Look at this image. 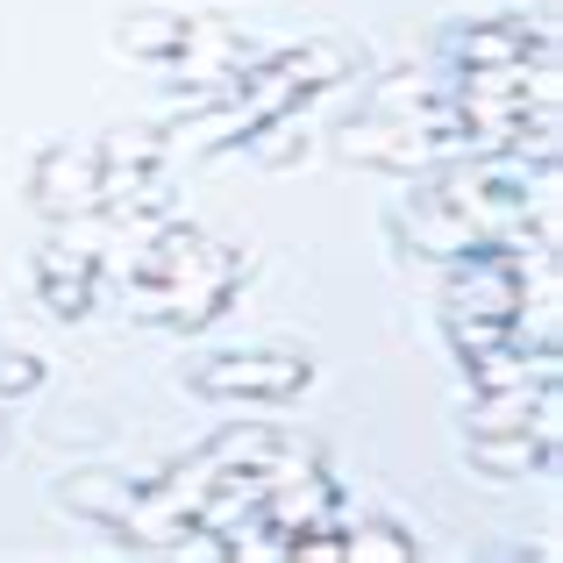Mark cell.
<instances>
[{
  "label": "cell",
  "instance_id": "obj_1",
  "mask_svg": "<svg viewBox=\"0 0 563 563\" xmlns=\"http://www.w3.org/2000/svg\"><path fill=\"white\" fill-rule=\"evenodd\" d=\"M528 300H536V292H528V257H521V250L471 243V250H456V257H442V307L514 321Z\"/></svg>",
  "mask_w": 563,
  "mask_h": 563
},
{
  "label": "cell",
  "instance_id": "obj_2",
  "mask_svg": "<svg viewBox=\"0 0 563 563\" xmlns=\"http://www.w3.org/2000/svg\"><path fill=\"white\" fill-rule=\"evenodd\" d=\"M314 378V364L300 350H235V357L192 364V393L207 399H286Z\"/></svg>",
  "mask_w": 563,
  "mask_h": 563
},
{
  "label": "cell",
  "instance_id": "obj_3",
  "mask_svg": "<svg viewBox=\"0 0 563 563\" xmlns=\"http://www.w3.org/2000/svg\"><path fill=\"white\" fill-rule=\"evenodd\" d=\"M29 200H36L51 221L93 214V207H100V157L79 151V143H57V151H43V157H36V179H29Z\"/></svg>",
  "mask_w": 563,
  "mask_h": 563
},
{
  "label": "cell",
  "instance_id": "obj_4",
  "mask_svg": "<svg viewBox=\"0 0 563 563\" xmlns=\"http://www.w3.org/2000/svg\"><path fill=\"white\" fill-rule=\"evenodd\" d=\"M536 36H550V22H528V14H493V22L450 29L442 65H514V57H528V43H536Z\"/></svg>",
  "mask_w": 563,
  "mask_h": 563
},
{
  "label": "cell",
  "instance_id": "obj_5",
  "mask_svg": "<svg viewBox=\"0 0 563 563\" xmlns=\"http://www.w3.org/2000/svg\"><path fill=\"white\" fill-rule=\"evenodd\" d=\"M399 221L413 229V250H421V257H435V264H442V257H456V250H471V243H485V235L471 229V221L456 214V207L442 200V192L428 186V179L407 192V207H399Z\"/></svg>",
  "mask_w": 563,
  "mask_h": 563
},
{
  "label": "cell",
  "instance_id": "obj_6",
  "mask_svg": "<svg viewBox=\"0 0 563 563\" xmlns=\"http://www.w3.org/2000/svg\"><path fill=\"white\" fill-rule=\"evenodd\" d=\"M471 372V393H493V385H507V393H542V385H556V343H499L485 350V357L464 364Z\"/></svg>",
  "mask_w": 563,
  "mask_h": 563
},
{
  "label": "cell",
  "instance_id": "obj_7",
  "mask_svg": "<svg viewBox=\"0 0 563 563\" xmlns=\"http://www.w3.org/2000/svg\"><path fill=\"white\" fill-rule=\"evenodd\" d=\"M36 286H43V307H51L57 321H79L86 307H93V292H100V272H93V257H79V250L43 243L36 250Z\"/></svg>",
  "mask_w": 563,
  "mask_h": 563
},
{
  "label": "cell",
  "instance_id": "obj_8",
  "mask_svg": "<svg viewBox=\"0 0 563 563\" xmlns=\"http://www.w3.org/2000/svg\"><path fill=\"white\" fill-rule=\"evenodd\" d=\"M136 493L143 485L122 478V471H108V464H86V471H71V478L57 485V499H65L79 521H93V528H122L129 507H136Z\"/></svg>",
  "mask_w": 563,
  "mask_h": 563
},
{
  "label": "cell",
  "instance_id": "obj_9",
  "mask_svg": "<svg viewBox=\"0 0 563 563\" xmlns=\"http://www.w3.org/2000/svg\"><path fill=\"white\" fill-rule=\"evenodd\" d=\"M435 93H450V65H393V71H378V79L364 86V114L407 122V114H421Z\"/></svg>",
  "mask_w": 563,
  "mask_h": 563
},
{
  "label": "cell",
  "instance_id": "obj_10",
  "mask_svg": "<svg viewBox=\"0 0 563 563\" xmlns=\"http://www.w3.org/2000/svg\"><path fill=\"white\" fill-rule=\"evenodd\" d=\"M272 65H278V79L292 86V100L307 108L314 93H329V86H343L350 71L364 65V57L350 51V43H300V51H278Z\"/></svg>",
  "mask_w": 563,
  "mask_h": 563
},
{
  "label": "cell",
  "instance_id": "obj_11",
  "mask_svg": "<svg viewBox=\"0 0 563 563\" xmlns=\"http://www.w3.org/2000/svg\"><path fill=\"white\" fill-rule=\"evenodd\" d=\"M556 442H542L536 428H507V435H471V464L485 478H528V471H550Z\"/></svg>",
  "mask_w": 563,
  "mask_h": 563
},
{
  "label": "cell",
  "instance_id": "obj_12",
  "mask_svg": "<svg viewBox=\"0 0 563 563\" xmlns=\"http://www.w3.org/2000/svg\"><path fill=\"white\" fill-rule=\"evenodd\" d=\"M278 442H286V428H272V421H229V428H214V435L200 442V456L214 464V478H221V471L272 464V456H278Z\"/></svg>",
  "mask_w": 563,
  "mask_h": 563
},
{
  "label": "cell",
  "instance_id": "obj_13",
  "mask_svg": "<svg viewBox=\"0 0 563 563\" xmlns=\"http://www.w3.org/2000/svg\"><path fill=\"white\" fill-rule=\"evenodd\" d=\"M186 22L192 14H179V8H143V14H129L114 36H122V51L143 57V65H172V57L186 51Z\"/></svg>",
  "mask_w": 563,
  "mask_h": 563
},
{
  "label": "cell",
  "instance_id": "obj_14",
  "mask_svg": "<svg viewBox=\"0 0 563 563\" xmlns=\"http://www.w3.org/2000/svg\"><path fill=\"white\" fill-rule=\"evenodd\" d=\"M550 393V385H542ZM542 393H507V385H493V393H478L464 407V435H507V428H536V407ZM550 442V435H542Z\"/></svg>",
  "mask_w": 563,
  "mask_h": 563
},
{
  "label": "cell",
  "instance_id": "obj_15",
  "mask_svg": "<svg viewBox=\"0 0 563 563\" xmlns=\"http://www.w3.org/2000/svg\"><path fill=\"white\" fill-rule=\"evenodd\" d=\"M243 151L257 157L264 172H278V165H300V157H307V122H300V108H286V114H264V122L243 136Z\"/></svg>",
  "mask_w": 563,
  "mask_h": 563
},
{
  "label": "cell",
  "instance_id": "obj_16",
  "mask_svg": "<svg viewBox=\"0 0 563 563\" xmlns=\"http://www.w3.org/2000/svg\"><path fill=\"white\" fill-rule=\"evenodd\" d=\"M235 307V286H214V278H186L179 292H172V314H165V329H179V335H200V329H214L221 314Z\"/></svg>",
  "mask_w": 563,
  "mask_h": 563
},
{
  "label": "cell",
  "instance_id": "obj_17",
  "mask_svg": "<svg viewBox=\"0 0 563 563\" xmlns=\"http://www.w3.org/2000/svg\"><path fill=\"white\" fill-rule=\"evenodd\" d=\"M93 157H100V165H122V172L165 165V129H157V122H129V129H108Z\"/></svg>",
  "mask_w": 563,
  "mask_h": 563
},
{
  "label": "cell",
  "instance_id": "obj_18",
  "mask_svg": "<svg viewBox=\"0 0 563 563\" xmlns=\"http://www.w3.org/2000/svg\"><path fill=\"white\" fill-rule=\"evenodd\" d=\"M343 556H364V563H407L413 556V536L399 521H343Z\"/></svg>",
  "mask_w": 563,
  "mask_h": 563
},
{
  "label": "cell",
  "instance_id": "obj_19",
  "mask_svg": "<svg viewBox=\"0 0 563 563\" xmlns=\"http://www.w3.org/2000/svg\"><path fill=\"white\" fill-rule=\"evenodd\" d=\"M442 329H450V343H456V357H485V350H499V343H514V321H499V314H464V307H442Z\"/></svg>",
  "mask_w": 563,
  "mask_h": 563
},
{
  "label": "cell",
  "instance_id": "obj_20",
  "mask_svg": "<svg viewBox=\"0 0 563 563\" xmlns=\"http://www.w3.org/2000/svg\"><path fill=\"white\" fill-rule=\"evenodd\" d=\"M43 385V364L29 350H0V399H29Z\"/></svg>",
  "mask_w": 563,
  "mask_h": 563
}]
</instances>
